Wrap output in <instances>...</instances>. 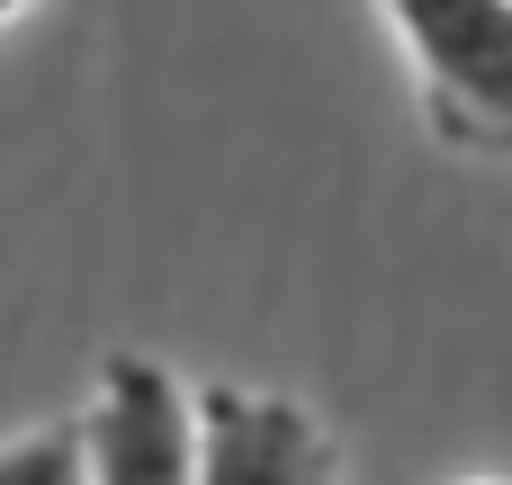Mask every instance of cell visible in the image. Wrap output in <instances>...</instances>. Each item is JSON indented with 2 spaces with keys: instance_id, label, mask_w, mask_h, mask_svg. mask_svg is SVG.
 I'll return each instance as SVG.
<instances>
[{
  "instance_id": "1",
  "label": "cell",
  "mask_w": 512,
  "mask_h": 485,
  "mask_svg": "<svg viewBox=\"0 0 512 485\" xmlns=\"http://www.w3.org/2000/svg\"><path fill=\"white\" fill-rule=\"evenodd\" d=\"M414 90L423 126L450 153L512 162V0H378Z\"/></svg>"
},
{
  "instance_id": "2",
  "label": "cell",
  "mask_w": 512,
  "mask_h": 485,
  "mask_svg": "<svg viewBox=\"0 0 512 485\" xmlns=\"http://www.w3.org/2000/svg\"><path fill=\"white\" fill-rule=\"evenodd\" d=\"M72 432L90 485H198V396L153 351H108Z\"/></svg>"
},
{
  "instance_id": "3",
  "label": "cell",
  "mask_w": 512,
  "mask_h": 485,
  "mask_svg": "<svg viewBox=\"0 0 512 485\" xmlns=\"http://www.w3.org/2000/svg\"><path fill=\"white\" fill-rule=\"evenodd\" d=\"M198 396V485H342V441L315 405L270 387H189Z\"/></svg>"
},
{
  "instance_id": "4",
  "label": "cell",
  "mask_w": 512,
  "mask_h": 485,
  "mask_svg": "<svg viewBox=\"0 0 512 485\" xmlns=\"http://www.w3.org/2000/svg\"><path fill=\"white\" fill-rule=\"evenodd\" d=\"M0 485H90L81 432H72V423H36V432L0 441Z\"/></svg>"
},
{
  "instance_id": "5",
  "label": "cell",
  "mask_w": 512,
  "mask_h": 485,
  "mask_svg": "<svg viewBox=\"0 0 512 485\" xmlns=\"http://www.w3.org/2000/svg\"><path fill=\"white\" fill-rule=\"evenodd\" d=\"M27 9H36V0H0V27H9V18H27Z\"/></svg>"
},
{
  "instance_id": "6",
  "label": "cell",
  "mask_w": 512,
  "mask_h": 485,
  "mask_svg": "<svg viewBox=\"0 0 512 485\" xmlns=\"http://www.w3.org/2000/svg\"><path fill=\"white\" fill-rule=\"evenodd\" d=\"M459 485H512V477H459Z\"/></svg>"
}]
</instances>
